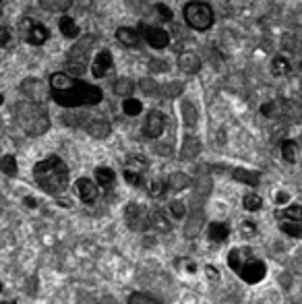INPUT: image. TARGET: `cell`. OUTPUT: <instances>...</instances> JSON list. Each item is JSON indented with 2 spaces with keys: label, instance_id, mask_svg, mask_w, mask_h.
<instances>
[{
  "label": "cell",
  "instance_id": "c3c4849f",
  "mask_svg": "<svg viewBox=\"0 0 302 304\" xmlns=\"http://www.w3.org/2000/svg\"><path fill=\"white\" fill-rule=\"evenodd\" d=\"M3 104H5V95H3V93H0V106H3Z\"/></svg>",
  "mask_w": 302,
  "mask_h": 304
},
{
  "label": "cell",
  "instance_id": "484cf974",
  "mask_svg": "<svg viewBox=\"0 0 302 304\" xmlns=\"http://www.w3.org/2000/svg\"><path fill=\"white\" fill-rule=\"evenodd\" d=\"M292 73V64L286 56H275L271 62V75L273 77H288Z\"/></svg>",
  "mask_w": 302,
  "mask_h": 304
},
{
  "label": "cell",
  "instance_id": "b9f144b4",
  "mask_svg": "<svg viewBox=\"0 0 302 304\" xmlns=\"http://www.w3.org/2000/svg\"><path fill=\"white\" fill-rule=\"evenodd\" d=\"M168 209H170V213H172L176 220H182V218L186 215V207H184V203H182V201H172Z\"/></svg>",
  "mask_w": 302,
  "mask_h": 304
},
{
  "label": "cell",
  "instance_id": "681fc988",
  "mask_svg": "<svg viewBox=\"0 0 302 304\" xmlns=\"http://www.w3.org/2000/svg\"><path fill=\"white\" fill-rule=\"evenodd\" d=\"M300 73H302V60H300Z\"/></svg>",
  "mask_w": 302,
  "mask_h": 304
},
{
  "label": "cell",
  "instance_id": "52a82bcc",
  "mask_svg": "<svg viewBox=\"0 0 302 304\" xmlns=\"http://www.w3.org/2000/svg\"><path fill=\"white\" fill-rule=\"evenodd\" d=\"M141 39H145L154 50H164L170 46V33L158 25H149V23H139L137 27Z\"/></svg>",
  "mask_w": 302,
  "mask_h": 304
},
{
  "label": "cell",
  "instance_id": "d6a6232c",
  "mask_svg": "<svg viewBox=\"0 0 302 304\" xmlns=\"http://www.w3.org/2000/svg\"><path fill=\"white\" fill-rule=\"evenodd\" d=\"M137 87L145 93V95H156V93H160V83L156 81V79H141L139 83H137Z\"/></svg>",
  "mask_w": 302,
  "mask_h": 304
},
{
  "label": "cell",
  "instance_id": "f5cc1de1",
  "mask_svg": "<svg viewBox=\"0 0 302 304\" xmlns=\"http://www.w3.org/2000/svg\"><path fill=\"white\" fill-rule=\"evenodd\" d=\"M0 3H3V0H0Z\"/></svg>",
  "mask_w": 302,
  "mask_h": 304
},
{
  "label": "cell",
  "instance_id": "ee69618b",
  "mask_svg": "<svg viewBox=\"0 0 302 304\" xmlns=\"http://www.w3.org/2000/svg\"><path fill=\"white\" fill-rule=\"evenodd\" d=\"M240 232H242V236L250 238V236H255V234H257V226H255L253 222H244V224L240 226Z\"/></svg>",
  "mask_w": 302,
  "mask_h": 304
},
{
  "label": "cell",
  "instance_id": "7402d4cb",
  "mask_svg": "<svg viewBox=\"0 0 302 304\" xmlns=\"http://www.w3.org/2000/svg\"><path fill=\"white\" fill-rule=\"evenodd\" d=\"M95 182H97V186H102V188H112L114 186V182H116V174H114V170L112 168H108V166H99V168H95Z\"/></svg>",
  "mask_w": 302,
  "mask_h": 304
},
{
  "label": "cell",
  "instance_id": "603a6c76",
  "mask_svg": "<svg viewBox=\"0 0 302 304\" xmlns=\"http://www.w3.org/2000/svg\"><path fill=\"white\" fill-rule=\"evenodd\" d=\"M112 89H114V93L118 95V97H131L133 93H135V89H137V83L133 81V79H128V77H118L116 81H114V85H112Z\"/></svg>",
  "mask_w": 302,
  "mask_h": 304
},
{
  "label": "cell",
  "instance_id": "4dcf8cb0",
  "mask_svg": "<svg viewBox=\"0 0 302 304\" xmlns=\"http://www.w3.org/2000/svg\"><path fill=\"white\" fill-rule=\"evenodd\" d=\"M234 180H238L242 184H248V186H257L259 184V174L250 172V170H244V168H238V170H234Z\"/></svg>",
  "mask_w": 302,
  "mask_h": 304
},
{
  "label": "cell",
  "instance_id": "5b68a950",
  "mask_svg": "<svg viewBox=\"0 0 302 304\" xmlns=\"http://www.w3.org/2000/svg\"><path fill=\"white\" fill-rule=\"evenodd\" d=\"M182 17L184 23L195 31H207L215 21V13L205 0H190L182 9Z\"/></svg>",
  "mask_w": 302,
  "mask_h": 304
},
{
  "label": "cell",
  "instance_id": "1f68e13d",
  "mask_svg": "<svg viewBox=\"0 0 302 304\" xmlns=\"http://www.w3.org/2000/svg\"><path fill=\"white\" fill-rule=\"evenodd\" d=\"M242 205H244L246 211H259V209L263 207V199H261L257 192H248V194H244V199H242Z\"/></svg>",
  "mask_w": 302,
  "mask_h": 304
},
{
  "label": "cell",
  "instance_id": "8fae6325",
  "mask_svg": "<svg viewBox=\"0 0 302 304\" xmlns=\"http://www.w3.org/2000/svg\"><path fill=\"white\" fill-rule=\"evenodd\" d=\"M21 91L27 95V99H31V101H37V104H41V101L50 95V87L44 83V81H39V79H35V77H29V79H25L23 83H21Z\"/></svg>",
  "mask_w": 302,
  "mask_h": 304
},
{
  "label": "cell",
  "instance_id": "44dd1931",
  "mask_svg": "<svg viewBox=\"0 0 302 304\" xmlns=\"http://www.w3.org/2000/svg\"><path fill=\"white\" fill-rule=\"evenodd\" d=\"M180 114H182V122H184L186 128H195V126H197V122H199V112H197V108H195L192 101H188V99L182 101V104H180Z\"/></svg>",
  "mask_w": 302,
  "mask_h": 304
},
{
  "label": "cell",
  "instance_id": "d590c367",
  "mask_svg": "<svg viewBox=\"0 0 302 304\" xmlns=\"http://www.w3.org/2000/svg\"><path fill=\"white\" fill-rule=\"evenodd\" d=\"M0 170H3L7 176H15L17 174V160L13 156L0 158Z\"/></svg>",
  "mask_w": 302,
  "mask_h": 304
},
{
  "label": "cell",
  "instance_id": "7c38bea8",
  "mask_svg": "<svg viewBox=\"0 0 302 304\" xmlns=\"http://www.w3.org/2000/svg\"><path fill=\"white\" fill-rule=\"evenodd\" d=\"M238 275L246 281V284H259L265 275H267V267H265V263L263 261H259V259H250L240 271H238Z\"/></svg>",
  "mask_w": 302,
  "mask_h": 304
},
{
  "label": "cell",
  "instance_id": "277c9868",
  "mask_svg": "<svg viewBox=\"0 0 302 304\" xmlns=\"http://www.w3.org/2000/svg\"><path fill=\"white\" fill-rule=\"evenodd\" d=\"M93 44H95V37L93 35H79L75 39V44L69 48V52H67V69H69L67 73L69 75L81 77L87 71Z\"/></svg>",
  "mask_w": 302,
  "mask_h": 304
},
{
  "label": "cell",
  "instance_id": "ba28073f",
  "mask_svg": "<svg viewBox=\"0 0 302 304\" xmlns=\"http://www.w3.org/2000/svg\"><path fill=\"white\" fill-rule=\"evenodd\" d=\"M124 222L133 232H141L149 228V213L145 211L143 205H137V203H128L124 209Z\"/></svg>",
  "mask_w": 302,
  "mask_h": 304
},
{
  "label": "cell",
  "instance_id": "7bdbcfd3",
  "mask_svg": "<svg viewBox=\"0 0 302 304\" xmlns=\"http://www.w3.org/2000/svg\"><path fill=\"white\" fill-rule=\"evenodd\" d=\"M13 31L7 25H0V48H9L13 44Z\"/></svg>",
  "mask_w": 302,
  "mask_h": 304
},
{
  "label": "cell",
  "instance_id": "f1b7e54d",
  "mask_svg": "<svg viewBox=\"0 0 302 304\" xmlns=\"http://www.w3.org/2000/svg\"><path fill=\"white\" fill-rule=\"evenodd\" d=\"M122 112L126 114V116H131V118H135V116H139L141 112H143V104L137 99V97H124L122 99Z\"/></svg>",
  "mask_w": 302,
  "mask_h": 304
},
{
  "label": "cell",
  "instance_id": "ac0fdd59",
  "mask_svg": "<svg viewBox=\"0 0 302 304\" xmlns=\"http://www.w3.org/2000/svg\"><path fill=\"white\" fill-rule=\"evenodd\" d=\"M58 29H60V33H62L67 39H77V37L81 35L79 23H77L73 17H69V15H62V17L58 19Z\"/></svg>",
  "mask_w": 302,
  "mask_h": 304
},
{
  "label": "cell",
  "instance_id": "f35d334b",
  "mask_svg": "<svg viewBox=\"0 0 302 304\" xmlns=\"http://www.w3.org/2000/svg\"><path fill=\"white\" fill-rule=\"evenodd\" d=\"M128 304H162V302L156 300V298H151V296H147V294L135 292V294L128 296Z\"/></svg>",
  "mask_w": 302,
  "mask_h": 304
},
{
  "label": "cell",
  "instance_id": "30bf717a",
  "mask_svg": "<svg viewBox=\"0 0 302 304\" xmlns=\"http://www.w3.org/2000/svg\"><path fill=\"white\" fill-rule=\"evenodd\" d=\"M112 67H114V56H112V52L108 48H104V50H99V52L93 56L89 69H91L93 79H104L110 73Z\"/></svg>",
  "mask_w": 302,
  "mask_h": 304
},
{
  "label": "cell",
  "instance_id": "f907efd6",
  "mask_svg": "<svg viewBox=\"0 0 302 304\" xmlns=\"http://www.w3.org/2000/svg\"><path fill=\"white\" fill-rule=\"evenodd\" d=\"M5 304H15V302H5Z\"/></svg>",
  "mask_w": 302,
  "mask_h": 304
},
{
  "label": "cell",
  "instance_id": "f546056e",
  "mask_svg": "<svg viewBox=\"0 0 302 304\" xmlns=\"http://www.w3.org/2000/svg\"><path fill=\"white\" fill-rule=\"evenodd\" d=\"M282 158L288 162V164H296L298 162V145L296 141H284L282 143Z\"/></svg>",
  "mask_w": 302,
  "mask_h": 304
},
{
  "label": "cell",
  "instance_id": "e0dca14e",
  "mask_svg": "<svg viewBox=\"0 0 302 304\" xmlns=\"http://www.w3.org/2000/svg\"><path fill=\"white\" fill-rule=\"evenodd\" d=\"M199 154H201V141L195 135H186L184 141H182V147H180V158L182 160H192Z\"/></svg>",
  "mask_w": 302,
  "mask_h": 304
},
{
  "label": "cell",
  "instance_id": "60d3db41",
  "mask_svg": "<svg viewBox=\"0 0 302 304\" xmlns=\"http://www.w3.org/2000/svg\"><path fill=\"white\" fill-rule=\"evenodd\" d=\"M122 176H124V180H126L131 186H141V184H143V176H141V172H135V170L126 168Z\"/></svg>",
  "mask_w": 302,
  "mask_h": 304
},
{
  "label": "cell",
  "instance_id": "8992f818",
  "mask_svg": "<svg viewBox=\"0 0 302 304\" xmlns=\"http://www.w3.org/2000/svg\"><path fill=\"white\" fill-rule=\"evenodd\" d=\"M19 31L29 46H44L50 39V29L31 17H23V21L19 23Z\"/></svg>",
  "mask_w": 302,
  "mask_h": 304
},
{
  "label": "cell",
  "instance_id": "5bb4252c",
  "mask_svg": "<svg viewBox=\"0 0 302 304\" xmlns=\"http://www.w3.org/2000/svg\"><path fill=\"white\" fill-rule=\"evenodd\" d=\"M176 64L186 75H197L201 69H203V60H201V56L197 52H182V54H178Z\"/></svg>",
  "mask_w": 302,
  "mask_h": 304
},
{
  "label": "cell",
  "instance_id": "816d5d0a",
  "mask_svg": "<svg viewBox=\"0 0 302 304\" xmlns=\"http://www.w3.org/2000/svg\"><path fill=\"white\" fill-rule=\"evenodd\" d=\"M0 290H3V286H0Z\"/></svg>",
  "mask_w": 302,
  "mask_h": 304
},
{
  "label": "cell",
  "instance_id": "83f0119b",
  "mask_svg": "<svg viewBox=\"0 0 302 304\" xmlns=\"http://www.w3.org/2000/svg\"><path fill=\"white\" fill-rule=\"evenodd\" d=\"M228 234H230L228 226H226V224H220V222H213V224H209V228H207V236H209V240H213V242H224V240L228 238Z\"/></svg>",
  "mask_w": 302,
  "mask_h": 304
},
{
  "label": "cell",
  "instance_id": "4316f807",
  "mask_svg": "<svg viewBox=\"0 0 302 304\" xmlns=\"http://www.w3.org/2000/svg\"><path fill=\"white\" fill-rule=\"evenodd\" d=\"M184 93V83L182 81H168L160 85V95L164 97H178Z\"/></svg>",
  "mask_w": 302,
  "mask_h": 304
},
{
  "label": "cell",
  "instance_id": "cb8c5ba5",
  "mask_svg": "<svg viewBox=\"0 0 302 304\" xmlns=\"http://www.w3.org/2000/svg\"><path fill=\"white\" fill-rule=\"evenodd\" d=\"M37 3L48 13H67L75 0H37Z\"/></svg>",
  "mask_w": 302,
  "mask_h": 304
},
{
  "label": "cell",
  "instance_id": "d6986e66",
  "mask_svg": "<svg viewBox=\"0 0 302 304\" xmlns=\"http://www.w3.org/2000/svg\"><path fill=\"white\" fill-rule=\"evenodd\" d=\"M149 228L151 230H156V232H170V220L166 218V213L162 209H154V211H149Z\"/></svg>",
  "mask_w": 302,
  "mask_h": 304
},
{
  "label": "cell",
  "instance_id": "2e32d148",
  "mask_svg": "<svg viewBox=\"0 0 302 304\" xmlns=\"http://www.w3.org/2000/svg\"><path fill=\"white\" fill-rule=\"evenodd\" d=\"M77 192H79V199L89 205V203H93L97 199L99 188H97V182H93L89 178H79L77 180Z\"/></svg>",
  "mask_w": 302,
  "mask_h": 304
},
{
  "label": "cell",
  "instance_id": "9c48e42d",
  "mask_svg": "<svg viewBox=\"0 0 302 304\" xmlns=\"http://www.w3.org/2000/svg\"><path fill=\"white\" fill-rule=\"evenodd\" d=\"M166 128V116L160 110H151L143 122V135L147 139H160Z\"/></svg>",
  "mask_w": 302,
  "mask_h": 304
},
{
  "label": "cell",
  "instance_id": "836d02e7",
  "mask_svg": "<svg viewBox=\"0 0 302 304\" xmlns=\"http://www.w3.org/2000/svg\"><path fill=\"white\" fill-rule=\"evenodd\" d=\"M279 228H282V232H286L292 238H300L302 236V222H282Z\"/></svg>",
  "mask_w": 302,
  "mask_h": 304
},
{
  "label": "cell",
  "instance_id": "bcb514c9",
  "mask_svg": "<svg viewBox=\"0 0 302 304\" xmlns=\"http://www.w3.org/2000/svg\"><path fill=\"white\" fill-rule=\"evenodd\" d=\"M273 110H275V104H273V101H265V104L261 106V114H263V116H267V118H271Z\"/></svg>",
  "mask_w": 302,
  "mask_h": 304
},
{
  "label": "cell",
  "instance_id": "3957f363",
  "mask_svg": "<svg viewBox=\"0 0 302 304\" xmlns=\"http://www.w3.org/2000/svg\"><path fill=\"white\" fill-rule=\"evenodd\" d=\"M15 118L19 122V126L31 137H41L50 131V116L44 110V106L37 104V101H31V99L17 101Z\"/></svg>",
  "mask_w": 302,
  "mask_h": 304
},
{
  "label": "cell",
  "instance_id": "7a4b0ae2",
  "mask_svg": "<svg viewBox=\"0 0 302 304\" xmlns=\"http://www.w3.org/2000/svg\"><path fill=\"white\" fill-rule=\"evenodd\" d=\"M35 184L48 194H62L69 186V168L58 156H48L33 166Z\"/></svg>",
  "mask_w": 302,
  "mask_h": 304
},
{
  "label": "cell",
  "instance_id": "74e56055",
  "mask_svg": "<svg viewBox=\"0 0 302 304\" xmlns=\"http://www.w3.org/2000/svg\"><path fill=\"white\" fill-rule=\"evenodd\" d=\"M166 188H168V184H166L164 180H160V178L151 180V182L147 184V190H149L151 197H162V194L166 192Z\"/></svg>",
  "mask_w": 302,
  "mask_h": 304
},
{
  "label": "cell",
  "instance_id": "9a60e30c",
  "mask_svg": "<svg viewBox=\"0 0 302 304\" xmlns=\"http://www.w3.org/2000/svg\"><path fill=\"white\" fill-rule=\"evenodd\" d=\"M253 257H255V255H253V250H250L248 246H244V248H234V250H230V255H228V265H230V269H232L234 273H238Z\"/></svg>",
  "mask_w": 302,
  "mask_h": 304
},
{
  "label": "cell",
  "instance_id": "7dc6e473",
  "mask_svg": "<svg viewBox=\"0 0 302 304\" xmlns=\"http://www.w3.org/2000/svg\"><path fill=\"white\" fill-rule=\"evenodd\" d=\"M286 201H288V197H286L284 192H282V194H277V203H286Z\"/></svg>",
  "mask_w": 302,
  "mask_h": 304
},
{
  "label": "cell",
  "instance_id": "ffe728a7",
  "mask_svg": "<svg viewBox=\"0 0 302 304\" xmlns=\"http://www.w3.org/2000/svg\"><path fill=\"white\" fill-rule=\"evenodd\" d=\"M116 39H118L122 46H126V48H137V46L141 44V35H139V31L133 29V27H118V29H116Z\"/></svg>",
  "mask_w": 302,
  "mask_h": 304
},
{
  "label": "cell",
  "instance_id": "4fadbf2b",
  "mask_svg": "<svg viewBox=\"0 0 302 304\" xmlns=\"http://www.w3.org/2000/svg\"><path fill=\"white\" fill-rule=\"evenodd\" d=\"M93 139H106L112 135V124L106 118H99V116H89L85 126H83Z\"/></svg>",
  "mask_w": 302,
  "mask_h": 304
},
{
  "label": "cell",
  "instance_id": "f6af8a7d",
  "mask_svg": "<svg viewBox=\"0 0 302 304\" xmlns=\"http://www.w3.org/2000/svg\"><path fill=\"white\" fill-rule=\"evenodd\" d=\"M149 69H151V73H166L168 71V62H164V60H151L149 62Z\"/></svg>",
  "mask_w": 302,
  "mask_h": 304
},
{
  "label": "cell",
  "instance_id": "8d00e7d4",
  "mask_svg": "<svg viewBox=\"0 0 302 304\" xmlns=\"http://www.w3.org/2000/svg\"><path fill=\"white\" fill-rule=\"evenodd\" d=\"M166 184H168L172 190H182L184 186H188V176H184V174H172Z\"/></svg>",
  "mask_w": 302,
  "mask_h": 304
},
{
  "label": "cell",
  "instance_id": "d4e9b609",
  "mask_svg": "<svg viewBox=\"0 0 302 304\" xmlns=\"http://www.w3.org/2000/svg\"><path fill=\"white\" fill-rule=\"evenodd\" d=\"M279 222H302V207L300 205H286L277 211Z\"/></svg>",
  "mask_w": 302,
  "mask_h": 304
},
{
  "label": "cell",
  "instance_id": "ab89813d",
  "mask_svg": "<svg viewBox=\"0 0 302 304\" xmlns=\"http://www.w3.org/2000/svg\"><path fill=\"white\" fill-rule=\"evenodd\" d=\"M126 168H131V170H135V172H143V170H147V162H145V158H137V156H133V158H128L126 160Z\"/></svg>",
  "mask_w": 302,
  "mask_h": 304
},
{
  "label": "cell",
  "instance_id": "e575fe53",
  "mask_svg": "<svg viewBox=\"0 0 302 304\" xmlns=\"http://www.w3.org/2000/svg\"><path fill=\"white\" fill-rule=\"evenodd\" d=\"M154 11H156V15H158L160 21H164V23H172L174 13H172V9H170L168 5H164V3H156Z\"/></svg>",
  "mask_w": 302,
  "mask_h": 304
},
{
  "label": "cell",
  "instance_id": "6da1fadb",
  "mask_svg": "<svg viewBox=\"0 0 302 304\" xmlns=\"http://www.w3.org/2000/svg\"><path fill=\"white\" fill-rule=\"evenodd\" d=\"M50 97L58 106L71 110V108H85V106H97L104 99V91L97 85H91L79 77H73L69 73H54L48 81Z\"/></svg>",
  "mask_w": 302,
  "mask_h": 304
}]
</instances>
